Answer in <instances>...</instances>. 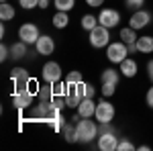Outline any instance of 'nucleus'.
<instances>
[{"instance_id":"f257e3e1","label":"nucleus","mask_w":153,"mask_h":151,"mask_svg":"<svg viewBox=\"0 0 153 151\" xmlns=\"http://www.w3.org/2000/svg\"><path fill=\"white\" fill-rule=\"evenodd\" d=\"M76 129H78V141L80 143H90L94 141V137L98 135V127H96L94 121L90 118H82L76 123Z\"/></svg>"},{"instance_id":"f03ea898","label":"nucleus","mask_w":153,"mask_h":151,"mask_svg":"<svg viewBox=\"0 0 153 151\" xmlns=\"http://www.w3.org/2000/svg\"><path fill=\"white\" fill-rule=\"evenodd\" d=\"M10 80L14 84V94H21V92H29L31 88V78H29V71L23 70V68H12L10 71Z\"/></svg>"},{"instance_id":"7ed1b4c3","label":"nucleus","mask_w":153,"mask_h":151,"mask_svg":"<svg viewBox=\"0 0 153 151\" xmlns=\"http://www.w3.org/2000/svg\"><path fill=\"white\" fill-rule=\"evenodd\" d=\"M127 55H129V49H127V43H123V41L108 43L106 47V57L110 63H120L123 59H127Z\"/></svg>"},{"instance_id":"20e7f679","label":"nucleus","mask_w":153,"mask_h":151,"mask_svg":"<svg viewBox=\"0 0 153 151\" xmlns=\"http://www.w3.org/2000/svg\"><path fill=\"white\" fill-rule=\"evenodd\" d=\"M108 43H110V29L98 25V27H94L90 31V45L92 47L102 49V47H108Z\"/></svg>"},{"instance_id":"39448f33","label":"nucleus","mask_w":153,"mask_h":151,"mask_svg":"<svg viewBox=\"0 0 153 151\" xmlns=\"http://www.w3.org/2000/svg\"><path fill=\"white\" fill-rule=\"evenodd\" d=\"M39 37H41V33H39V27H37L35 23H25V25H21V29H19V39H21V41H25L27 45L37 43V41H39Z\"/></svg>"},{"instance_id":"423d86ee","label":"nucleus","mask_w":153,"mask_h":151,"mask_svg":"<svg viewBox=\"0 0 153 151\" xmlns=\"http://www.w3.org/2000/svg\"><path fill=\"white\" fill-rule=\"evenodd\" d=\"M41 78L47 82V84H55L61 80V65L57 61H47L41 70Z\"/></svg>"},{"instance_id":"0eeeda50","label":"nucleus","mask_w":153,"mask_h":151,"mask_svg":"<svg viewBox=\"0 0 153 151\" xmlns=\"http://www.w3.org/2000/svg\"><path fill=\"white\" fill-rule=\"evenodd\" d=\"M149 25H151V12L149 10H143V8L133 10V14H131V19H129V27H133L137 31V29L149 27Z\"/></svg>"},{"instance_id":"6e6552de","label":"nucleus","mask_w":153,"mask_h":151,"mask_svg":"<svg viewBox=\"0 0 153 151\" xmlns=\"http://www.w3.org/2000/svg\"><path fill=\"white\" fill-rule=\"evenodd\" d=\"M118 23H120V14L114 8H102L98 14V25H102L106 29H114Z\"/></svg>"},{"instance_id":"1a4fd4ad","label":"nucleus","mask_w":153,"mask_h":151,"mask_svg":"<svg viewBox=\"0 0 153 151\" xmlns=\"http://www.w3.org/2000/svg\"><path fill=\"white\" fill-rule=\"evenodd\" d=\"M114 115H117V110H114V106L110 104V102H106V100H102V102H98L96 104V121L98 123H110L112 118H114Z\"/></svg>"},{"instance_id":"9d476101","label":"nucleus","mask_w":153,"mask_h":151,"mask_svg":"<svg viewBox=\"0 0 153 151\" xmlns=\"http://www.w3.org/2000/svg\"><path fill=\"white\" fill-rule=\"evenodd\" d=\"M117 145H118V137L112 133H102L98 137V149L100 151H117Z\"/></svg>"},{"instance_id":"9b49d317","label":"nucleus","mask_w":153,"mask_h":151,"mask_svg":"<svg viewBox=\"0 0 153 151\" xmlns=\"http://www.w3.org/2000/svg\"><path fill=\"white\" fill-rule=\"evenodd\" d=\"M35 49H37L39 55H51V53L55 51V41H53V37L41 35V37H39V41L35 43Z\"/></svg>"},{"instance_id":"f8f14e48","label":"nucleus","mask_w":153,"mask_h":151,"mask_svg":"<svg viewBox=\"0 0 153 151\" xmlns=\"http://www.w3.org/2000/svg\"><path fill=\"white\" fill-rule=\"evenodd\" d=\"M33 100H35V94L31 92H21V94H14L12 92V104L16 106L19 110H25V108H29V106L33 104Z\"/></svg>"},{"instance_id":"ddd939ff","label":"nucleus","mask_w":153,"mask_h":151,"mask_svg":"<svg viewBox=\"0 0 153 151\" xmlns=\"http://www.w3.org/2000/svg\"><path fill=\"white\" fill-rule=\"evenodd\" d=\"M96 112V104H94V98H84L80 106H78V115L80 118H90V116H94Z\"/></svg>"},{"instance_id":"4468645a","label":"nucleus","mask_w":153,"mask_h":151,"mask_svg":"<svg viewBox=\"0 0 153 151\" xmlns=\"http://www.w3.org/2000/svg\"><path fill=\"white\" fill-rule=\"evenodd\" d=\"M118 65H120V74H123L125 78H135V76H137V70H139V68H137V61H135V59L127 57V59H123Z\"/></svg>"},{"instance_id":"2eb2a0df","label":"nucleus","mask_w":153,"mask_h":151,"mask_svg":"<svg viewBox=\"0 0 153 151\" xmlns=\"http://www.w3.org/2000/svg\"><path fill=\"white\" fill-rule=\"evenodd\" d=\"M137 51L139 53H153V37L143 35L137 39Z\"/></svg>"},{"instance_id":"dca6fc26","label":"nucleus","mask_w":153,"mask_h":151,"mask_svg":"<svg viewBox=\"0 0 153 151\" xmlns=\"http://www.w3.org/2000/svg\"><path fill=\"white\" fill-rule=\"evenodd\" d=\"M51 23H53L55 29H65V27L70 25V16H68V12H65V10H57L55 14H53Z\"/></svg>"},{"instance_id":"f3484780","label":"nucleus","mask_w":153,"mask_h":151,"mask_svg":"<svg viewBox=\"0 0 153 151\" xmlns=\"http://www.w3.org/2000/svg\"><path fill=\"white\" fill-rule=\"evenodd\" d=\"M118 78H120V74H118L117 70H112V68H108V70H104L100 74V82H102V84H114V86H117Z\"/></svg>"},{"instance_id":"a211bd4d","label":"nucleus","mask_w":153,"mask_h":151,"mask_svg":"<svg viewBox=\"0 0 153 151\" xmlns=\"http://www.w3.org/2000/svg\"><path fill=\"white\" fill-rule=\"evenodd\" d=\"M63 139L68 141V143H76L78 141V129H76V123H68V125H63Z\"/></svg>"},{"instance_id":"6ab92c4d","label":"nucleus","mask_w":153,"mask_h":151,"mask_svg":"<svg viewBox=\"0 0 153 151\" xmlns=\"http://www.w3.org/2000/svg\"><path fill=\"white\" fill-rule=\"evenodd\" d=\"M14 16H16V10L12 8V4L2 2V4H0V21H2V23H6V21H12Z\"/></svg>"},{"instance_id":"aec40b11","label":"nucleus","mask_w":153,"mask_h":151,"mask_svg":"<svg viewBox=\"0 0 153 151\" xmlns=\"http://www.w3.org/2000/svg\"><path fill=\"white\" fill-rule=\"evenodd\" d=\"M27 55V43L25 41H16L10 47V57L12 59H23Z\"/></svg>"},{"instance_id":"412c9836","label":"nucleus","mask_w":153,"mask_h":151,"mask_svg":"<svg viewBox=\"0 0 153 151\" xmlns=\"http://www.w3.org/2000/svg\"><path fill=\"white\" fill-rule=\"evenodd\" d=\"M137 33H135V29L133 27H125V29H120V41L123 43H127V45H131V43H137Z\"/></svg>"},{"instance_id":"4be33fe9","label":"nucleus","mask_w":153,"mask_h":151,"mask_svg":"<svg viewBox=\"0 0 153 151\" xmlns=\"http://www.w3.org/2000/svg\"><path fill=\"white\" fill-rule=\"evenodd\" d=\"M53 86V96H68V92H70V86H68V82H55V84H51Z\"/></svg>"},{"instance_id":"5701e85b","label":"nucleus","mask_w":153,"mask_h":151,"mask_svg":"<svg viewBox=\"0 0 153 151\" xmlns=\"http://www.w3.org/2000/svg\"><path fill=\"white\" fill-rule=\"evenodd\" d=\"M82 27L90 33L94 27H98V16H94V14H84L82 16Z\"/></svg>"},{"instance_id":"b1692460","label":"nucleus","mask_w":153,"mask_h":151,"mask_svg":"<svg viewBox=\"0 0 153 151\" xmlns=\"http://www.w3.org/2000/svg\"><path fill=\"white\" fill-rule=\"evenodd\" d=\"M37 96H39V100H45V102L53 100V86H51V84H47L45 88H39Z\"/></svg>"},{"instance_id":"393cba45","label":"nucleus","mask_w":153,"mask_h":151,"mask_svg":"<svg viewBox=\"0 0 153 151\" xmlns=\"http://www.w3.org/2000/svg\"><path fill=\"white\" fill-rule=\"evenodd\" d=\"M55 2V8L57 10H71L74 8V4H76V0H53Z\"/></svg>"},{"instance_id":"a878e982","label":"nucleus","mask_w":153,"mask_h":151,"mask_svg":"<svg viewBox=\"0 0 153 151\" xmlns=\"http://www.w3.org/2000/svg\"><path fill=\"white\" fill-rule=\"evenodd\" d=\"M65 82L68 84H80V82H84V78H82V71H70L68 76H65Z\"/></svg>"},{"instance_id":"bb28decb","label":"nucleus","mask_w":153,"mask_h":151,"mask_svg":"<svg viewBox=\"0 0 153 151\" xmlns=\"http://www.w3.org/2000/svg\"><path fill=\"white\" fill-rule=\"evenodd\" d=\"M133 149H137V147H135V145H133L129 139L118 141V145H117V151H133Z\"/></svg>"},{"instance_id":"cd10ccee","label":"nucleus","mask_w":153,"mask_h":151,"mask_svg":"<svg viewBox=\"0 0 153 151\" xmlns=\"http://www.w3.org/2000/svg\"><path fill=\"white\" fill-rule=\"evenodd\" d=\"M143 4H145V0H125V6L131 10H139L143 8Z\"/></svg>"},{"instance_id":"c85d7f7f","label":"nucleus","mask_w":153,"mask_h":151,"mask_svg":"<svg viewBox=\"0 0 153 151\" xmlns=\"http://www.w3.org/2000/svg\"><path fill=\"white\" fill-rule=\"evenodd\" d=\"M94 96H96L94 84H88V82H84V98H94Z\"/></svg>"},{"instance_id":"c756f323","label":"nucleus","mask_w":153,"mask_h":151,"mask_svg":"<svg viewBox=\"0 0 153 151\" xmlns=\"http://www.w3.org/2000/svg\"><path fill=\"white\" fill-rule=\"evenodd\" d=\"M19 4L23 6L25 10H31V8H37L39 6V0H19Z\"/></svg>"},{"instance_id":"7c9ffc66","label":"nucleus","mask_w":153,"mask_h":151,"mask_svg":"<svg viewBox=\"0 0 153 151\" xmlns=\"http://www.w3.org/2000/svg\"><path fill=\"white\" fill-rule=\"evenodd\" d=\"M114 90H117V86H114V84H102V96H104V98L112 96Z\"/></svg>"},{"instance_id":"2f4dec72","label":"nucleus","mask_w":153,"mask_h":151,"mask_svg":"<svg viewBox=\"0 0 153 151\" xmlns=\"http://www.w3.org/2000/svg\"><path fill=\"white\" fill-rule=\"evenodd\" d=\"M8 57H10V47L0 45V61H6Z\"/></svg>"},{"instance_id":"473e14b6","label":"nucleus","mask_w":153,"mask_h":151,"mask_svg":"<svg viewBox=\"0 0 153 151\" xmlns=\"http://www.w3.org/2000/svg\"><path fill=\"white\" fill-rule=\"evenodd\" d=\"M145 100H147V104H149V108H153V86L147 90V96H145Z\"/></svg>"},{"instance_id":"72a5a7b5","label":"nucleus","mask_w":153,"mask_h":151,"mask_svg":"<svg viewBox=\"0 0 153 151\" xmlns=\"http://www.w3.org/2000/svg\"><path fill=\"white\" fill-rule=\"evenodd\" d=\"M102 2H104V0H86V4H88V6H94V8L102 6Z\"/></svg>"},{"instance_id":"f704fd0d","label":"nucleus","mask_w":153,"mask_h":151,"mask_svg":"<svg viewBox=\"0 0 153 151\" xmlns=\"http://www.w3.org/2000/svg\"><path fill=\"white\" fill-rule=\"evenodd\" d=\"M147 76H149V80L153 82V59L147 63Z\"/></svg>"},{"instance_id":"c9c22d12","label":"nucleus","mask_w":153,"mask_h":151,"mask_svg":"<svg viewBox=\"0 0 153 151\" xmlns=\"http://www.w3.org/2000/svg\"><path fill=\"white\" fill-rule=\"evenodd\" d=\"M49 6V0H39V8H47Z\"/></svg>"},{"instance_id":"e433bc0d","label":"nucleus","mask_w":153,"mask_h":151,"mask_svg":"<svg viewBox=\"0 0 153 151\" xmlns=\"http://www.w3.org/2000/svg\"><path fill=\"white\" fill-rule=\"evenodd\" d=\"M6 35V29H4V25H0V37Z\"/></svg>"},{"instance_id":"4c0bfd02","label":"nucleus","mask_w":153,"mask_h":151,"mask_svg":"<svg viewBox=\"0 0 153 151\" xmlns=\"http://www.w3.org/2000/svg\"><path fill=\"white\" fill-rule=\"evenodd\" d=\"M2 2H8V0H2Z\"/></svg>"}]
</instances>
